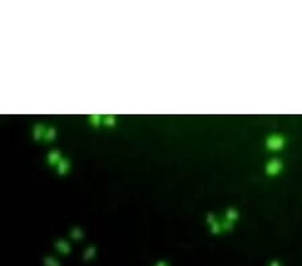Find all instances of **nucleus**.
I'll return each instance as SVG.
<instances>
[{"mask_svg":"<svg viewBox=\"0 0 302 266\" xmlns=\"http://www.w3.org/2000/svg\"><path fill=\"white\" fill-rule=\"evenodd\" d=\"M44 262H46V265H47V266H59L58 262L54 261L53 258H47V260H46Z\"/></svg>","mask_w":302,"mask_h":266,"instance_id":"nucleus-11","label":"nucleus"},{"mask_svg":"<svg viewBox=\"0 0 302 266\" xmlns=\"http://www.w3.org/2000/svg\"><path fill=\"white\" fill-rule=\"evenodd\" d=\"M82 235H84V233H82V230H81L80 227H74V229L71 230V237H73L74 240H81Z\"/></svg>","mask_w":302,"mask_h":266,"instance_id":"nucleus-6","label":"nucleus"},{"mask_svg":"<svg viewBox=\"0 0 302 266\" xmlns=\"http://www.w3.org/2000/svg\"><path fill=\"white\" fill-rule=\"evenodd\" d=\"M156 266H167V264H165L164 261H160L159 264H157V265H156Z\"/></svg>","mask_w":302,"mask_h":266,"instance_id":"nucleus-13","label":"nucleus"},{"mask_svg":"<svg viewBox=\"0 0 302 266\" xmlns=\"http://www.w3.org/2000/svg\"><path fill=\"white\" fill-rule=\"evenodd\" d=\"M281 138H278V137H273L269 141V147H271V148H278L280 145H281Z\"/></svg>","mask_w":302,"mask_h":266,"instance_id":"nucleus-9","label":"nucleus"},{"mask_svg":"<svg viewBox=\"0 0 302 266\" xmlns=\"http://www.w3.org/2000/svg\"><path fill=\"white\" fill-rule=\"evenodd\" d=\"M69 168H70V161L67 159H62L58 163V165H57V170H58V172L61 174V175L67 174Z\"/></svg>","mask_w":302,"mask_h":266,"instance_id":"nucleus-2","label":"nucleus"},{"mask_svg":"<svg viewBox=\"0 0 302 266\" xmlns=\"http://www.w3.org/2000/svg\"><path fill=\"white\" fill-rule=\"evenodd\" d=\"M55 136H57V131H55L54 128L47 129V131H46V133H44V138H46V140H53Z\"/></svg>","mask_w":302,"mask_h":266,"instance_id":"nucleus-7","label":"nucleus"},{"mask_svg":"<svg viewBox=\"0 0 302 266\" xmlns=\"http://www.w3.org/2000/svg\"><path fill=\"white\" fill-rule=\"evenodd\" d=\"M94 247H87L85 251V258L87 260V258H91L93 257V254H94Z\"/></svg>","mask_w":302,"mask_h":266,"instance_id":"nucleus-10","label":"nucleus"},{"mask_svg":"<svg viewBox=\"0 0 302 266\" xmlns=\"http://www.w3.org/2000/svg\"><path fill=\"white\" fill-rule=\"evenodd\" d=\"M46 131H47V129L44 128V125H42V124L35 125V128H34V137H35V140H41L42 137H44Z\"/></svg>","mask_w":302,"mask_h":266,"instance_id":"nucleus-3","label":"nucleus"},{"mask_svg":"<svg viewBox=\"0 0 302 266\" xmlns=\"http://www.w3.org/2000/svg\"><path fill=\"white\" fill-rule=\"evenodd\" d=\"M219 231V223H214L212 224V233H216Z\"/></svg>","mask_w":302,"mask_h":266,"instance_id":"nucleus-12","label":"nucleus"},{"mask_svg":"<svg viewBox=\"0 0 302 266\" xmlns=\"http://www.w3.org/2000/svg\"><path fill=\"white\" fill-rule=\"evenodd\" d=\"M61 160H62V156H61V152H59V151H51V152L47 155L48 164L58 165V163Z\"/></svg>","mask_w":302,"mask_h":266,"instance_id":"nucleus-1","label":"nucleus"},{"mask_svg":"<svg viewBox=\"0 0 302 266\" xmlns=\"http://www.w3.org/2000/svg\"><path fill=\"white\" fill-rule=\"evenodd\" d=\"M102 123L105 124V125H114L116 124V117L114 116H104V121Z\"/></svg>","mask_w":302,"mask_h":266,"instance_id":"nucleus-8","label":"nucleus"},{"mask_svg":"<svg viewBox=\"0 0 302 266\" xmlns=\"http://www.w3.org/2000/svg\"><path fill=\"white\" fill-rule=\"evenodd\" d=\"M55 246L61 253H69L70 251V245L65 240H59L55 242Z\"/></svg>","mask_w":302,"mask_h":266,"instance_id":"nucleus-4","label":"nucleus"},{"mask_svg":"<svg viewBox=\"0 0 302 266\" xmlns=\"http://www.w3.org/2000/svg\"><path fill=\"white\" fill-rule=\"evenodd\" d=\"M102 116H100V114H91L90 117H89V123L91 124V125H94V127H98L104 120H102Z\"/></svg>","mask_w":302,"mask_h":266,"instance_id":"nucleus-5","label":"nucleus"}]
</instances>
